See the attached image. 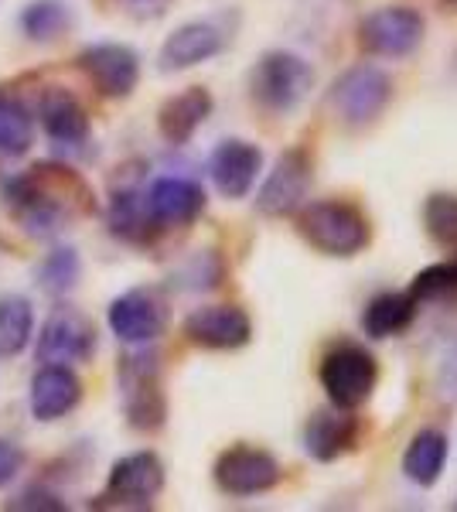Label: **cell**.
<instances>
[{
    "label": "cell",
    "instance_id": "obj_4",
    "mask_svg": "<svg viewBox=\"0 0 457 512\" xmlns=\"http://www.w3.org/2000/svg\"><path fill=\"white\" fill-rule=\"evenodd\" d=\"M120 400L127 424L134 431H161L168 420V396H164L161 383V359L147 345H134V352H127L120 359Z\"/></svg>",
    "mask_w": 457,
    "mask_h": 512
},
{
    "label": "cell",
    "instance_id": "obj_11",
    "mask_svg": "<svg viewBox=\"0 0 457 512\" xmlns=\"http://www.w3.org/2000/svg\"><path fill=\"white\" fill-rule=\"evenodd\" d=\"M106 321H110V332L130 349L151 345L168 332V304L154 287H134L110 304Z\"/></svg>",
    "mask_w": 457,
    "mask_h": 512
},
{
    "label": "cell",
    "instance_id": "obj_32",
    "mask_svg": "<svg viewBox=\"0 0 457 512\" xmlns=\"http://www.w3.org/2000/svg\"><path fill=\"white\" fill-rule=\"evenodd\" d=\"M21 468H24V451L18 448V444H11V441L0 437V489H7V485L21 475Z\"/></svg>",
    "mask_w": 457,
    "mask_h": 512
},
{
    "label": "cell",
    "instance_id": "obj_28",
    "mask_svg": "<svg viewBox=\"0 0 457 512\" xmlns=\"http://www.w3.org/2000/svg\"><path fill=\"white\" fill-rule=\"evenodd\" d=\"M423 229L444 250L457 246V195L454 192H434L423 198Z\"/></svg>",
    "mask_w": 457,
    "mask_h": 512
},
{
    "label": "cell",
    "instance_id": "obj_10",
    "mask_svg": "<svg viewBox=\"0 0 457 512\" xmlns=\"http://www.w3.org/2000/svg\"><path fill=\"white\" fill-rule=\"evenodd\" d=\"M164 492V461L154 451H130L110 468L106 489L96 506L110 509H147Z\"/></svg>",
    "mask_w": 457,
    "mask_h": 512
},
{
    "label": "cell",
    "instance_id": "obj_7",
    "mask_svg": "<svg viewBox=\"0 0 457 512\" xmlns=\"http://www.w3.org/2000/svg\"><path fill=\"white\" fill-rule=\"evenodd\" d=\"M427 38V18L417 7L386 4L369 11L355 28V41L369 59H410Z\"/></svg>",
    "mask_w": 457,
    "mask_h": 512
},
{
    "label": "cell",
    "instance_id": "obj_35",
    "mask_svg": "<svg viewBox=\"0 0 457 512\" xmlns=\"http://www.w3.org/2000/svg\"><path fill=\"white\" fill-rule=\"evenodd\" d=\"M451 4H454V7H457V0H451Z\"/></svg>",
    "mask_w": 457,
    "mask_h": 512
},
{
    "label": "cell",
    "instance_id": "obj_15",
    "mask_svg": "<svg viewBox=\"0 0 457 512\" xmlns=\"http://www.w3.org/2000/svg\"><path fill=\"white\" fill-rule=\"evenodd\" d=\"M181 332L198 349L236 352L253 342V318L239 304H205V308L191 311Z\"/></svg>",
    "mask_w": 457,
    "mask_h": 512
},
{
    "label": "cell",
    "instance_id": "obj_8",
    "mask_svg": "<svg viewBox=\"0 0 457 512\" xmlns=\"http://www.w3.org/2000/svg\"><path fill=\"white\" fill-rule=\"evenodd\" d=\"M215 489L229 499H256L284 482V468L267 448L256 444H232L212 465Z\"/></svg>",
    "mask_w": 457,
    "mask_h": 512
},
{
    "label": "cell",
    "instance_id": "obj_5",
    "mask_svg": "<svg viewBox=\"0 0 457 512\" xmlns=\"http://www.w3.org/2000/svg\"><path fill=\"white\" fill-rule=\"evenodd\" d=\"M393 93V76L386 69H379L372 62H359L331 82L328 110L335 113V120L342 127L365 130L386 113V106L393 103Z\"/></svg>",
    "mask_w": 457,
    "mask_h": 512
},
{
    "label": "cell",
    "instance_id": "obj_22",
    "mask_svg": "<svg viewBox=\"0 0 457 512\" xmlns=\"http://www.w3.org/2000/svg\"><path fill=\"white\" fill-rule=\"evenodd\" d=\"M447 458H451V441L440 427H420L417 434L410 437L403 451V478L417 489H434L447 468Z\"/></svg>",
    "mask_w": 457,
    "mask_h": 512
},
{
    "label": "cell",
    "instance_id": "obj_6",
    "mask_svg": "<svg viewBox=\"0 0 457 512\" xmlns=\"http://www.w3.org/2000/svg\"><path fill=\"white\" fill-rule=\"evenodd\" d=\"M318 383L331 407L359 410L379 386V362L362 342H335L318 362Z\"/></svg>",
    "mask_w": 457,
    "mask_h": 512
},
{
    "label": "cell",
    "instance_id": "obj_3",
    "mask_svg": "<svg viewBox=\"0 0 457 512\" xmlns=\"http://www.w3.org/2000/svg\"><path fill=\"white\" fill-rule=\"evenodd\" d=\"M314 89V69L304 55L273 48L256 59L249 72V96L267 117H287L311 96Z\"/></svg>",
    "mask_w": 457,
    "mask_h": 512
},
{
    "label": "cell",
    "instance_id": "obj_1",
    "mask_svg": "<svg viewBox=\"0 0 457 512\" xmlns=\"http://www.w3.org/2000/svg\"><path fill=\"white\" fill-rule=\"evenodd\" d=\"M4 198L14 219L35 236H52L93 212L89 185L65 164H35L31 171L7 181Z\"/></svg>",
    "mask_w": 457,
    "mask_h": 512
},
{
    "label": "cell",
    "instance_id": "obj_16",
    "mask_svg": "<svg viewBox=\"0 0 457 512\" xmlns=\"http://www.w3.org/2000/svg\"><path fill=\"white\" fill-rule=\"evenodd\" d=\"M359 441H362V420L355 417V410H342V407L314 410L301 431L304 454L321 461V465L345 458L348 451L359 448Z\"/></svg>",
    "mask_w": 457,
    "mask_h": 512
},
{
    "label": "cell",
    "instance_id": "obj_9",
    "mask_svg": "<svg viewBox=\"0 0 457 512\" xmlns=\"http://www.w3.org/2000/svg\"><path fill=\"white\" fill-rule=\"evenodd\" d=\"M314 185V158L304 147H287L256 192V212L267 219H287L307 202Z\"/></svg>",
    "mask_w": 457,
    "mask_h": 512
},
{
    "label": "cell",
    "instance_id": "obj_34",
    "mask_svg": "<svg viewBox=\"0 0 457 512\" xmlns=\"http://www.w3.org/2000/svg\"><path fill=\"white\" fill-rule=\"evenodd\" d=\"M440 4H451V0H440Z\"/></svg>",
    "mask_w": 457,
    "mask_h": 512
},
{
    "label": "cell",
    "instance_id": "obj_2",
    "mask_svg": "<svg viewBox=\"0 0 457 512\" xmlns=\"http://www.w3.org/2000/svg\"><path fill=\"white\" fill-rule=\"evenodd\" d=\"M297 236L331 260H352L372 243L369 216L348 198H318L294 212Z\"/></svg>",
    "mask_w": 457,
    "mask_h": 512
},
{
    "label": "cell",
    "instance_id": "obj_25",
    "mask_svg": "<svg viewBox=\"0 0 457 512\" xmlns=\"http://www.w3.org/2000/svg\"><path fill=\"white\" fill-rule=\"evenodd\" d=\"M31 335H35V308L28 297L4 294L0 297V362L14 359L28 349Z\"/></svg>",
    "mask_w": 457,
    "mask_h": 512
},
{
    "label": "cell",
    "instance_id": "obj_21",
    "mask_svg": "<svg viewBox=\"0 0 457 512\" xmlns=\"http://www.w3.org/2000/svg\"><path fill=\"white\" fill-rule=\"evenodd\" d=\"M38 120L48 140H55L58 147H82L89 140L86 106L69 89H45L38 99Z\"/></svg>",
    "mask_w": 457,
    "mask_h": 512
},
{
    "label": "cell",
    "instance_id": "obj_29",
    "mask_svg": "<svg viewBox=\"0 0 457 512\" xmlns=\"http://www.w3.org/2000/svg\"><path fill=\"white\" fill-rule=\"evenodd\" d=\"M79 274H82V263H79L76 250H72V246H58V250H52L45 260H41L38 284H41V291L62 297L79 284Z\"/></svg>",
    "mask_w": 457,
    "mask_h": 512
},
{
    "label": "cell",
    "instance_id": "obj_33",
    "mask_svg": "<svg viewBox=\"0 0 457 512\" xmlns=\"http://www.w3.org/2000/svg\"><path fill=\"white\" fill-rule=\"evenodd\" d=\"M7 509H45V512H55V509H65V502L58 499L55 492H45V489H28V492H21L18 499L7 502Z\"/></svg>",
    "mask_w": 457,
    "mask_h": 512
},
{
    "label": "cell",
    "instance_id": "obj_19",
    "mask_svg": "<svg viewBox=\"0 0 457 512\" xmlns=\"http://www.w3.org/2000/svg\"><path fill=\"white\" fill-rule=\"evenodd\" d=\"M215 99L205 86H188L178 96L164 99V106L157 110V130L171 147H185L198 130L205 127V120L212 117Z\"/></svg>",
    "mask_w": 457,
    "mask_h": 512
},
{
    "label": "cell",
    "instance_id": "obj_26",
    "mask_svg": "<svg viewBox=\"0 0 457 512\" xmlns=\"http://www.w3.org/2000/svg\"><path fill=\"white\" fill-rule=\"evenodd\" d=\"M31 140H35V123H31L28 106L21 99L0 93V154L21 158L31 151Z\"/></svg>",
    "mask_w": 457,
    "mask_h": 512
},
{
    "label": "cell",
    "instance_id": "obj_18",
    "mask_svg": "<svg viewBox=\"0 0 457 512\" xmlns=\"http://www.w3.org/2000/svg\"><path fill=\"white\" fill-rule=\"evenodd\" d=\"M205 188L191 178L181 175H164L151 181L147 188V209L157 222V229H185L205 212Z\"/></svg>",
    "mask_w": 457,
    "mask_h": 512
},
{
    "label": "cell",
    "instance_id": "obj_13",
    "mask_svg": "<svg viewBox=\"0 0 457 512\" xmlns=\"http://www.w3.org/2000/svg\"><path fill=\"white\" fill-rule=\"evenodd\" d=\"M229 38V28L215 18L188 21L164 38L161 52H157V65H161V72H188L226 52Z\"/></svg>",
    "mask_w": 457,
    "mask_h": 512
},
{
    "label": "cell",
    "instance_id": "obj_14",
    "mask_svg": "<svg viewBox=\"0 0 457 512\" xmlns=\"http://www.w3.org/2000/svg\"><path fill=\"white\" fill-rule=\"evenodd\" d=\"M79 69L106 99H127L140 82V55L120 41H96L79 52Z\"/></svg>",
    "mask_w": 457,
    "mask_h": 512
},
{
    "label": "cell",
    "instance_id": "obj_27",
    "mask_svg": "<svg viewBox=\"0 0 457 512\" xmlns=\"http://www.w3.org/2000/svg\"><path fill=\"white\" fill-rule=\"evenodd\" d=\"M69 7L62 0H31L21 11V31L38 45H48V41L62 38L69 31Z\"/></svg>",
    "mask_w": 457,
    "mask_h": 512
},
{
    "label": "cell",
    "instance_id": "obj_31",
    "mask_svg": "<svg viewBox=\"0 0 457 512\" xmlns=\"http://www.w3.org/2000/svg\"><path fill=\"white\" fill-rule=\"evenodd\" d=\"M116 4L123 7V14H130L137 21H157L171 11L174 0H116Z\"/></svg>",
    "mask_w": 457,
    "mask_h": 512
},
{
    "label": "cell",
    "instance_id": "obj_30",
    "mask_svg": "<svg viewBox=\"0 0 457 512\" xmlns=\"http://www.w3.org/2000/svg\"><path fill=\"white\" fill-rule=\"evenodd\" d=\"M406 291L413 294L417 304H430V301H447V297H457V256L454 260H440L423 267L417 277L410 280Z\"/></svg>",
    "mask_w": 457,
    "mask_h": 512
},
{
    "label": "cell",
    "instance_id": "obj_23",
    "mask_svg": "<svg viewBox=\"0 0 457 512\" xmlns=\"http://www.w3.org/2000/svg\"><path fill=\"white\" fill-rule=\"evenodd\" d=\"M106 222H110L113 236H120L123 243H134V246H147L161 236L151 209H147V192L140 185L116 188L110 198V209H106Z\"/></svg>",
    "mask_w": 457,
    "mask_h": 512
},
{
    "label": "cell",
    "instance_id": "obj_20",
    "mask_svg": "<svg viewBox=\"0 0 457 512\" xmlns=\"http://www.w3.org/2000/svg\"><path fill=\"white\" fill-rule=\"evenodd\" d=\"M82 403V383L69 366H41L31 379V414L38 424L69 417Z\"/></svg>",
    "mask_w": 457,
    "mask_h": 512
},
{
    "label": "cell",
    "instance_id": "obj_17",
    "mask_svg": "<svg viewBox=\"0 0 457 512\" xmlns=\"http://www.w3.org/2000/svg\"><path fill=\"white\" fill-rule=\"evenodd\" d=\"M260 171H263V151L253 140L229 137L222 144H215V151L209 154V178L215 192L229 198V202H239V198L253 192Z\"/></svg>",
    "mask_w": 457,
    "mask_h": 512
},
{
    "label": "cell",
    "instance_id": "obj_12",
    "mask_svg": "<svg viewBox=\"0 0 457 512\" xmlns=\"http://www.w3.org/2000/svg\"><path fill=\"white\" fill-rule=\"evenodd\" d=\"M96 352V328L86 315L76 308H55L45 318L35 345V355L41 366H72V362H86Z\"/></svg>",
    "mask_w": 457,
    "mask_h": 512
},
{
    "label": "cell",
    "instance_id": "obj_24",
    "mask_svg": "<svg viewBox=\"0 0 457 512\" xmlns=\"http://www.w3.org/2000/svg\"><path fill=\"white\" fill-rule=\"evenodd\" d=\"M420 304L413 301L410 291H379L369 297V304L362 308V332L376 342L386 338H400L410 332V325L417 321Z\"/></svg>",
    "mask_w": 457,
    "mask_h": 512
}]
</instances>
